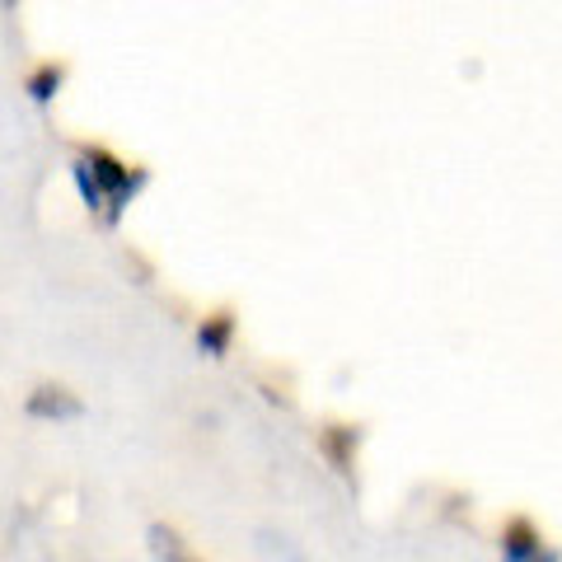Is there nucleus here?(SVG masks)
<instances>
[{
    "mask_svg": "<svg viewBox=\"0 0 562 562\" xmlns=\"http://www.w3.org/2000/svg\"><path fill=\"white\" fill-rule=\"evenodd\" d=\"M24 408H29V417H80L85 413L80 398L70 390H61V384H43V390H33Z\"/></svg>",
    "mask_w": 562,
    "mask_h": 562,
    "instance_id": "3",
    "label": "nucleus"
},
{
    "mask_svg": "<svg viewBox=\"0 0 562 562\" xmlns=\"http://www.w3.org/2000/svg\"><path fill=\"white\" fill-rule=\"evenodd\" d=\"M5 5H10V10H14V5H20V0H5Z\"/></svg>",
    "mask_w": 562,
    "mask_h": 562,
    "instance_id": "7",
    "label": "nucleus"
},
{
    "mask_svg": "<svg viewBox=\"0 0 562 562\" xmlns=\"http://www.w3.org/2000/svg\"><path fill=\"white\" fill-rule=\"evenodd\" d=\"M150 549H155V558H160V562H198L183 549V539L173 530H165V525H155V530H150Z\"/></svg>",
    "mask_w": 562,
    "mask_h": 562,
    "instance_id": "6",
    "label": "nucleus"
},
{
    "mask_svg": "<svg viewBox=\"0 0 562 562\" xmlns=\"http://www.w3.org/2000/svg\"><path fill=\"white\" fill-rule=\"evenodd\" d=\"M80 165L90 169V179L103 198V211H109V221H117V211L127 206V198H136L140 183H146V173H132L127 165H117L109 150H85Z\"/></svg>",
    "mask_w": 562,
    "mask_h": 562,
    "instance_id": "1",
    "label": "nucleus"
},
{
    "mask_svg": "<svg viewBox=\"0 0 562 562\" xmlns=\"http://www.w3.org/2000/svg\"><path fill=\"white\" fill-rule=\"evenodd\" d=\"M502 558H506V562H558L549 549H543V539L535 535V525H530V520H512Z\"/></svg>",
    "mask_w": 562,
    "mask_h": 562,
    "instance_id": "2",
    "label": "nucleus"
},
{
    "mask_svg": "<svg viewBox=\"0 0 562 562\" xmlns=\"http://www.w3.org/2000/svg\"><path fill=\"white\" fill-rule=\"evenodd\" d=\"M61 80H66V70H61L57 61L38 66V70L29 76V99H33V103H52V94L61 90Z\"/></svg>",
    "mask_w": 562,
    "mask_h": 562,
    "instance_id": "5",
    "label": "nucleus"
},
{
    "mask_svg": "<svg viewBox=\"0 0 562 562\" xmlns=\"http://www.w3.org/2000/svg\"><path fill=\"white\" fill-rule=\"evenodd\" d=\"M231 333H235L231 314H211V319L198 328V347L206 351V357H225V347H231Z\"/></svg>",
    "mask_w": 562,
    "mask_h": 562,
    "instance_id": "4",
    "label": "nucleus"
}]
</instances>
